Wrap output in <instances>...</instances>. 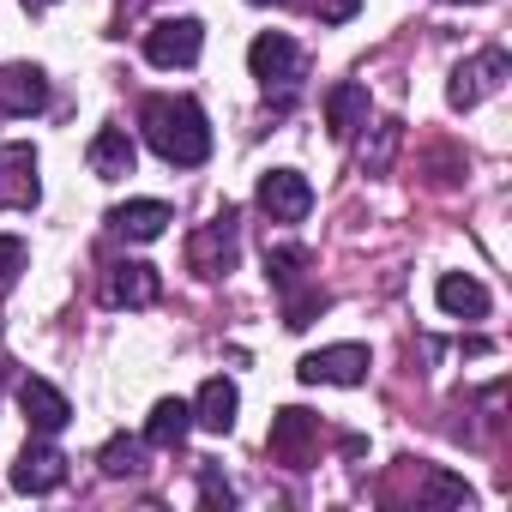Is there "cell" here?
<instances>
[{
    "mask_svg": "<svg viewBox=\"0 0 512 512\" xmlns=\"http://www.w3.org/2000/svg\"><path fill=\"white\" fill-rule=\"evenodd\" d=\"M139 127H145V145L175 169H199L211 157V121L193 97H151L139 109Z\"/></svg>",
    "mask_w": 512,
    "mask_h": 512,
    "instance_id": "1",
    "label": "cell"
},
{
    "mask_svg": "<svg viewBox=\"0 0 512 512\" xmlns=\"http://www.w3.org/2000/svg\"><path fill=\"white\" fill-rule=\"evenodd\" d=\"M67 482V458L49 446V440H31L19 458H13V488L19 494H55Z\"/></svg>",
    "mask_w": 512,
    "mask_h": 512,
    "instance_id": "11",
    "label": "cell"
},
{
    "mask_svg": "<svg viewBox=\"0 0 512 512\" xmlns=\"http://www.w3.org/2000/svg\"><path fill=\"white\" fill-rule=\"evenodd\" d=\"M187 428H193V404H187V398H157L151 416H145V446L175 452V446L187 440Z\"/></svg>",
    "mask_w": 512,
    "mask_h": 512,
    "instance_id": "18",
    "label": "cell"
},
{
    "mask_svg": "<svg viewBox=\"0 0 512 512\" xmlns=\"http://www.w3.org/2000/svg\"><path fill=\"white\" fill-rule=\"evenodd\" d=\"M43 199L37 151L31 145H0V211H31Z\"/></svg>",
    "mask_w": 512,
    "mask_h": 512,
    "instance_id": "7",
    "label": "cell"
},
{
    "mask_svg": "<svg viewBox=\"0 0 512 512\" xmlns=\"http://www.w3.org/2000/svg\"><path fill=\"white\" fill-rule=\"evenodd\" d=\"M302 272H308V247H272V253H266V278H272L278 290H296Z\"/></svg>",
    "mask_w": 512,
    "mask_h": 512,
    "instance_id": "21",
    "label": "cell"
},
{
    "mask_svg": "<svg viewBox=\"0 0 512 512\" xmlns=\"http://www.w3.org/2000/svg\"><path fill=\"white\" fill-rule=\"evenodd\" d=\"M19 410H25V422L37 428V434H61L67 422H73V404H67V392L61 386H49V380H19Z\"/></svg>",
    "mask_w": 512,
    "mask_h": 512,
    "instance_id": "12",
    "label": "cell"
},
{
    "mask_svg": "<svg viewBox=\"0 0 512 512\" xmlns=\"http://www.w3.org/2000/svg\"><path fill=\"white\" fill-rule=\"evenodd\" d=\"M103 476H139L145 470V440H127V434H115L109 446H103Z\"/></svg>",
    "mask_w": 512,
    "mask_h": 512,
    "instance_id": "20",
    "label": "cell"
},
{
    "mask_svg": "<svg viewBox=\"0 0 512 512\" xmlns=\"http://www.w3.org/2000/svg\"><path fill=\"white\" fill-rule=\"evenodd\" d=\"M314 314H326V290H290V308H284V326L290 332H302V326H314Z\"/></svg>",
    "mask_w": 512,
    "mask_h": 512,
    "instance_id": "23",
    "label": "cell"
},
{
    "mask_svg": "<svg viewBox=\"0 0 512 512\" xmlns=\"http://www.w3.org/2000/svg\"><path fill=\"white\" fill-rule=\"evenodd\" d=\"M392 151H398V121H380L374 127V151H362V169H386Z\"/></svg>",
    "mask_w": 512,
    "mask_h": 512,
    "instance_id": "24",
    "label": "cell"
},
{
    "mask_svg": "<svg viewBox=\"0 0 512 512\" xmlns=\"http://www.w3.org/2000/svg\"><path fill=\"white\" fill-rule=\"evenodd\" d=\"M428 500H440V506H470V488H464L458 476L434 470V476H428Z\"/></svg>",
    "mask_w": 512,
    "mask_h": 512,
    "instance_id": "25",
    "label": "cell"
},
{
    "mask_svg": "<svg viewBox=\"0 0 512 512\" xmlns=\"http://www.w3.org/2000/svg\"><path fill=\"white\" fill-rule=\"evenodd\" d=\"M169 223H175V211H169L163 199H127V205L109 211V229L127 235V241H157Z\"/></svg>",
    "mask_w": 512,
    "mask_h": 512,
    "instance_id": "14",
    "label": "cell"
},
{
    "mask_svg": "<svg viewBox=\"0 0 512 512\" xmlns=\"http://www.w3.org/2000/svg\"><path fill=\"white\" fill-rule=\"evenodd\" d=\"M235 253H241V223H235V211H217L211 223L193 229L187 266H193L199 278H223V272H235Z\"/></svg>",
    "mask_w": 512,
    "mask_h": 512,
    "instance_id": "2",
    "label": "cell"
},
{
    "mask_svg": "<svg viewBox=\"0 0 512 512\" xmlns=\"http://www.w3.org/2000/svg\"><path fill=\"white\" fill-rule=\"evenodd\" d=\"M260 211H266L272 223H302V217L314 211L308 175H302V169H272V175H260Z\"/></svg>",
    "mask_w": 512,
    "mask_h": 512,
    "instance_id": "5",
    "label": "cell"
},
{
    "mask_svg": "<svg viewBox=\"0 0 512 512\" xmlns=\"http://www.w3.org/2000/svg\"><path fill=\"white\" fill-rule=\"evenodd\" d=\"M308 386H362L368 380V344H332V350H314L302 356L296 368Z\"/></svg>",
    "mask_w": 512,
    "mask_h": 512,
    "instance_id": "6",
    "label": "cell"
},
{
    "mask_svg": "<svg viewBox=\"0 0 512 512\" xmlns=\"http://www.w3.org/2000/svg\"><path fill=\"white\" fill-rule=\"evenodd\" d=\"M199 500H205V506H235V488L205 464V470H199Z\"/></svg>",
    "mask_w": 512,
    "mask_h": 512,
    "instance_id": "26",
    "label": "cell"
},
{
    "mask_svg": "<svg viewBox=\"0 0 512 512\" xmlns=\"http://www.w3.org/2000/svg\"><path fill=\"white\" fill-rule=\"evenodd\" d=\"M247 67H253V79H266V91H272V85L290 91V85L302 79V49H296L284 31H266V37H253Z\"/></svg>",
    "mask_w": 512,
    "mask_h": 512,
    "instance_id": "8",
    "label": "cell"
},
{
    "mask_svg": "<svg viewBox=\"0 0 512 512\" xmlns=\"http://www.w3.org/2000/svg\"><path fill=\"white\" fill-rule=\"evenodd\" d=\"M49 109V79H43V67H0V115H13V121H25V115H43Z\"/></svg>",
    "mask_w": 512,
    "mask_h": 512,
    "instance_id": "10",
    "label": "cell"
},
{
    "mask_svg": "<svg viewBox=\"0 0 512 512\" xmlns=\"http://www.w3.org/2000/svg\"><path fill=\"white\" fill-rule=\"evenodd\" d=\"M205 49V25L199 19H157L145 31V61L151 67H193Z\"/></svg>",
    "mask_w": 512,
    "mask_h": 512,
    "instance_id": "4",
    "label": "cell"
},
{
    "mask_svg": "<svg viewBox=\"0 0 512 512\" xmlns=\"http://www.w3.org/2000/svg\"><path fill=\"white\" fill-rule=\"evenodd\" d=\"M85 163H91V175H103V181L133 175V139H127V127H103V133L91 139Z\"/></svg>",
    "mask_w": 512,
    "mask_h": 512,
    "instance_id": "19",
    "label": "cell"
},
{
    "mask_svg": "<svg viewBox=\"0 0 512 512\" xmlns=\"http://www.w3.org/2000/svg\"><path fill=\"white\" fill-rule=\"evenodd\" d=\"M434 302H440V314H452V320H482V314H488V290H482L470 272H446V278L434 284Z\"/></svg>",
    "mask_w": 512,
    "mask_h": 512,
    "instance_id": "17",
    "label": "cell"
},
{
    "mask_svg": "<svg viewBox=\"0 0 512 512\" xmlns=\"http://www.w3.org/2000/svg\"><path fill=\"white\" fill-rule=\"evenodd\" d=\"M253 7H266V0H253Z\"/></svg>",
    "mask_w": 512,
    "mask_h": 512,
    "instance_id": "30",
    "label": "cell"
},
{
    "mask_svg": "<svg viewBox=\"0 0 512 512\" xmlns=\"http://www.w3.org/2000/svg\"><path fill=\"white\" fill-rule=\"evenodd\" d=\"M235 410H241L235 380L211 374V380L199 386V398H193V428H205V434H229V428H235Z\"/></svg>",
    "mask_w": 512,
    "mask_h": 512,
    "instance_id": "13",
    "label": "cell"
},
{
    "mask_svg": "<svg viewBox=\"0 0 512 512\" xmlns=\"http://www.w3.org/2000/svg\"><path fill=\"white\" fill-rule=\"evenodd\" d=\"M314 440H320V422L308 416V410H278L272 416V452L284 458V464H308V452H314Z\"/></svg>",
    "mask_w": 512,
    "mask_h": 512,
    "instance_id": "15",
    "label": "cell"
},
{
    "mask_svg": "<svg viewBox=\"0 0 512 512\" xmlns=\"http://www.w3.org/2000/svg\"><path fill=\"white\" fill-rule=\"evenodd\" d=\"M25 7H31V13H43V7H55V0H25Z\"/></svg>",
    "mask_w": 512,
    "mask_h": 512,
    "instance_id": "28",
    "label": "cell"
},
{
    "mask_svg": "<svg viewBox=\"0 0 512 512\" xmlns=\"http://www.w3.org/2000/svg\"><path fill=\"white\" fill-rule=\"evenodd\" d=\"M458 7H464V0H458ZM470 7H482V0H470Z\"/></svg>",
    "mask_w": 512,
    "mask_h": 512,
    "instance_id": "29",
    "label": "cell"
},
{
    "mask_svg": "<svg viewBox=\"0 0 512 512\" xmlns=\"http://www.w3.org/2000/svg\"><path fill=\"white\" fill-rule=\"evenodd\" d=\"M25 266H31V247L19 235H0V296H13V284L25 278Z\"/></svg>",
    "mask_w": 512,
    "mask_h": 512,
    "instance_id": "22",
    "label": "cell"
},
{
    "mask_svg": "<svg viewBox=\"0 0 512 512\" xmlns=\"http://www.w3.org/2000/svg\"><path fill=\"white\" fill-rule=\"evenodd\" d=\"M356 7H362V0H314V13H320L326 25H344V19H356Z\"/></svg>",
    "mask_w": 512,
    "mask_h": 512,
    "instance_id": "27",
    "label": "cell"
},
{
    "mask_svg": "<svg viewBox=\"0 0 512 512\" xmlns=\"http://www.w3.org/2000/svg\"><path fill=\"white\" fill-rule=\"evenodd\" d=\"M163 296V278H157V266H145V260H115L109 272H103V302L109 308H151Z\"/></svg>",
    "mask_w": 512,
    "mask_h": 512,
    "instance_id": "9",
    "label": "cell"
},
{
    "mask_svg": "<svg viewBox=\"0 0 512 512\" xmlns=\"http://www.w3.org/2000/svg\"><path fill=\"white\" fill-rule=\"evenodd\" d=\"M506 73H512L506 49H482V55H470V61L452 67V79H446V103H452V109H476L488 91L506 85Z\"/></svg>",
    "mask_w": 512,
    "mask_h": 512,
    "instance_id": "3",
    "label": "cell"
},
{
    "mask_svg": "<svg viewBox=\"0 0 512 512\" xmlns=\"http://www.w3.org/2000/svg\"><path fill=\"white\" fill-rule=\"evenodd\" d=\"M326 127H332V139H356L368 127V85H356V79L332 85L326 91Z\"/></svg>",
    "mask_w": 512,
    "mask_h": 512,
    "instance_id": "16",
    "label": "cell"
}]
</instances>
